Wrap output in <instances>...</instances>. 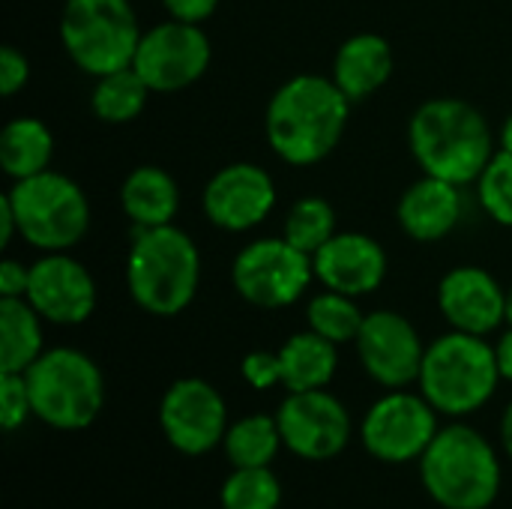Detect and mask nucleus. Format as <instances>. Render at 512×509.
I'll list each match as a JSON object with an SVG mask.
<instances>
[{"label": "nucleus", "instance_id": "473e14b6", "mask_svg": "<svg viewBox=\"0 0 512 509\" xmlns=\"http://www.w3.org/2000/svg\"><path fill=\"white\" fill-rule=\"evenodd\" d=\"M27 78H30V63H27V57H24L18 48L6 45V48L0 51V93H3V96H15V93L27 84Z\"/></svg>", "mask_w": 512, "mask_h": 509}, {"label": "nucleus", "instance_id": "58836bf2", "mask_svg": "<svg viewBox=\"0 0 512 509\" xmlns=\"http://www.w3.org/2000/svg\"><path fill=\"white\" fill-rule=\"evenodd\" d=\"M501 150H510L512 153V111L510 117L504 120V126H501Z\"/></svg>", "mask_w": 512, "mask_h": 509}, {"label": "nucleus", "instance_id": "b1692460", "mask_svg": "<svg viewBox=\"0 0 512 509\" xmlns=\"http://www.w3.org/2000/svg\"><path fill=\"white\" fill-rule=\"evenodd\" d=\"M51 153L54 138L48 126L36 117H15L0 132V165L12 180H27L48 171Z\"/></svg>", "mask_w": 512, "mask_h": 509}, {"label": "nucleus", "instance_id": "423d86ee", "mask_svg": "<svg viewBox=\"0 0 512 509\" xmlns=\"http://www.w3.org/2000/svg\"><path fill=\"white\" fill-rule=\"evenodd\" d=\"M33 417L57 432H81L96 423L105 405V381L99 366L75 348L45 351L27 372Z\"/></svg>", "mask_w": 512, "mask_h": 509}, {"label": "nucleus", "instance_id": "0eeeda50", "mask_svg": "<svg viewBox=\"0 0 512 509\" xmlns=\"http://www.w3.org/2000/svg\"><path fill=\"white\" fill-rule=\"evenodd\" d=\"M141 33L129 0H66L60 12V42L69 60L96 78L132 66Z\"/></svg>", "mask_w": 512, "mask_h": 509}, {"label": "nucleus", "instance_id": "ddd939ff", "mask_svg": "<svg viewBox=\"0 0 512 509\" xmlns=\"http://www.w3.org/2000/svg\"><path fill=\"white\" fill-rule=\"evenodd\" d=\"M276 420L285 447L306 462H327L351 441V414L327 390L288 393Z\"/></svg>", "mask_w": 512, "mask_h": 509}, {"label": "nucleus", "instance_id": "1a4fd4ad", "mask_svg": "<svg viewBox=\"0 0 512 509\" xmlns=\"http://www.w3.org/2000/svg\"><path fill=\"white\" fill-rule=\"evenodd\" d=\"M315 273L312 255L285 237H264L240 249L231 267L237 294L258 309H282L303 297Z\"/></svg>", "mask_w": 512, "mask_h": 509}, {"label": "nucleus", "instance_id": "412c9836", "mask_svg": "<svg viewBox=\"0 0 512 509\" xmlns=\"http://www.w3.org/2000/svg\"><path fill=\"white\" fill-rule=\"evenodd\" d=\"M120 207L132 219L135 228H159L171 225L180 207V189L174 177L156 165H141L129 171L120 186Z\"/></svg>", "mask_w": 512, "mask_h": 509}, {"label": "nucleus", "instance_id": "4468645a", "mask_svg": "<svg viewBox=\"0 0 512 509\" xmlns=\"http://www.w3.org/2000/svg\"><path fill=\"white\" fill-rule=\"evenodd\" d=\"M357 354L375 384L387 390H405L408 384L420 381L426 348L408 318L381 309L366 315L357 336Z\"/></svg>", "mask_w": 512, "mask_h": 509}, {"label": "nucleus", "instance_id": "f704fd0d", "mask_svg": "<svg viewBox=\"0 0 512 509\" xmlns=\"http://www.w3.org/2000/svg\"><path fill=\"white\" fill-rule=\"evenodd\" d=\"M216 3L219 0H162L171 18L189 21V24H201L204 18H210L216 12Z\"/></svg>", "mask_w": 512, "mask_h": 509}, {"label": "nucleus", "instance_id": "7ed1b4c3", "mask_svg": "<svg viewBox=\"0 0 512 509\" xmlns=\"http://www.w3.org/2000/svg\"><path fill=\"white\" fill-rule=\"evenodd\" d=\"M426 495L444 509H489L501 495V459L495 447L471 426L438 429L420 456Z\"/></svg>", "mask_w": 512, "mask_h": 509}, {"label": "nucleus", "instance_id": "f8f14e48", "mask_svg": "<svg viewBox=\"0 0 512 509\" xmlns=\"http://www.w3.org/2000/svg\"><path fill=\"white\" fill-rule=\"evenodd\" d=\"M159 426L177 453L207 456L225 441L228 408L222 393L204 378H180L159 402Z\"/></svg>", "mask_w": 512, "mask_h": 509}, {"label": "nucleus", "instance_id": "bb28decb", "mask_svg": "<svg viewBox=\"0 0 512 509\" xmlns=\"http://www.w3.org/2000/svg\"><path fill=\"white\" fill-rule=\"evenodd\" d=\"M306 321L309 330H315L318 336L330 339L333 345H345V342H357L366 315L360 312L357 297L327 288L324 294L312 297L306 309Z\"/></svg>", "mask_w": 512, "mask_h": 509}, {"label": "nucleus", "instance_id": "dca6fc26", "mask_svg": "<svg viewBox=\"0 0 512 509\" xmlns=\"http://www.w3.org/2000/svg\"><path fill=\"white\" fill-rule=\"evenodd\" d=\"M24 300L48 324H84L96 309V282L84 264L66 252H48L30 267Z\"/></svg>", "mask_w": 512, "mask_h": 509}, {"label": "nucleus", "instance_id": "e433bc0d", "mask_svg": "<svg viewBox=\"0 0 512 509\" xmlns=\"http://www.w3.org/2000/svg\"><path fill=\"white\" fill-rule=\"evenodd\" d=\"M495 357H498V369H501V378L512 381V327L498 339L495 345Z\"/></svg>", "mask_w": 512, "mask_h": 509}, {"label": "nucleus", "instance_id": "393cba45", "mask_svg": "<svg viewBox=\"0 0 512 509\" xmlns=\"http://www.w3.org/2000/svg\"><path fill=\"white\" fill-rule=\"evenodd\" d=\"M225 456L234 468H270L279 447H285L279 420L267 414H249L228 426L225 432Z\"/></svg>", "mask_w": 512, "mask_h": 509}, {"label": "nucleus", "instance_id": "c9c22d12", "mask_svg": "<svg viewBox=\"0 0 512 509\" xmlns=\"http://www.w3.org/2000/svg\"><path fill=\"white\" fill-rule=\"evenodd\" d=\"M18 234V219H15V210L9 204V195L0 198V246H9V240Z\"/></svg>", "mask_w": 512, "mask_h": 509}, {"label": "nucleus", "instance_id": "6ab92c4d", "mask_svg": "<svg viewBox=\"0 0 512 509\" xmlns=\"http://www.w3.org/2000/svg\"><path fill=\"white\" fill-rule=\"evenodd\" d=\"M396 219L402 231L420 243H435L447 237L462 219V195L459 186L441 177L426 174L414 186H408L399 198Z\"/></svg>", "mask_w": 512, "mask_h": 509}, {"label": "nucleus", "instance_id": "4c0bfd02", "mask_svg": "<svg viewBox=\"0 0 512 509\" xmlns=\"http://www.w3.org/2000/svg\"><path fill=\"white\" fill-rule=\"evenodd\" d=\"M501 444H504V453L512 459V402L504 411V420H501Z\"/></svg>", "mask_w": 512, "mask_h": 509}, {"label": "nucleus", "instance_id": "6e6552de", "mask_svg": "<svg viewBox=\"0 0 512 509\" xmlns=\"http://www.w3.org/2000/svg\"><path fill=\"white\" fill-rule=\"evenodd\" d=\"M6 195L18 219V234L42 252H66L87 234V195L66 174L42 171L15 180Z\"/></svg>", "mask_w": 512, "mask_h": 509}, {"label": "nucleus", "instance_id": "2eb2a0df", "mask_svg": "<svg viewBox=\"0 0 512 509\" xmlns=\"http://www.w3.org/2000/svg\"><path fill=\"white\" fill-rule=\"evenodd\" d=\"M276 204L273 177L252 165L234 162L210 177L201 195L204 216L222 231H249L261 225Z\"/></svg>", "mask_w": 512, "mask_h": 509}, {"label": "nucleus", "instance_id": "ea45409f", "mask_svg": "<svg viewBox=\"0 0 512 509\" xmlns=\"http://www.w3.org/2000/svg\"><path fill=\"white\" fill-rule=\"evenodd\" d=\"M507 324L512 327V288L507 291Z\"/></svg>", "mask_w": 512, "mask_h": 509}, {"label": "nucleus", "instance_id": "aec40b11", "mask_svg": "<svg viewBox=\"0 0 512 509\" xmlns=\"http://www.w3.org/2000/svg\"><path fill=\"white\" fill-rule=\"evenodd\" d=\"M393 75V51L390 42L378 33H357L345 39L333 57V81L351 99H369L381 90Z\"/></svg>", "mask_w": 512, "mask_h": 509}, {"label": "nucleus", "instance_id": "5701e85b", "mask_svg": "<svg viewBox=\"0 0 512 509\" xmlns=\"http://www.w3.org/2000/svg\"><path fill=\"white\" fill-rule=\"evenodd\" d=\"M42 354V315L24 297H0V372L24 375Z\"/></svg>", "mask_w": 512, "mask_h": 509}, {"label": "nucleus", "instance_id": "39448f33", "mask_svg": "<svg viewBox=\"0 0 512 509\" xmlns=\"http://www.w3.org/2000/svg\"><path fill=\"white\" fill-rule=\"evenodd\" d=\"M498 381L495 348L483 336L453 330L426 348L417 384L438 414L468 417L495 396Z\"/></svg>", "mask_w": 512, "mask_h": 509}, {"label": "nucleus", "instance_id": "f03ea898", "mask_svg": "<svg viewBox=\"0 0 512 509\" xmlns=\"http://www.w3.org/2000/svg\"><path fill=\"white\" fill-rule=\"evenodd\" d=\"M408 144L417 165L456 186L480 180L492 150V129L486 117L462 99H429L408 123Z\"/></svg>", "mask_w": 512, "mask_h": 509}, {"label": "nucleus", "instance_id": "f257e3e1", "mask_svg": "<svg viewBox=\"0 0 512 509\" xmlns=\"http://www.w3.org/2000/svg\"><path fill=\"white\" fill-rule=\"evenodd\" d=\"M351 114V99L324 75H294L285 81L264 114L273 153L288 165H315L333 153Z\"/></svg>", "mask_w": 512, "mask_h": 509}, {"label": "nucleus", "instance_id": "72a5a7b5", "mask_svg": "<svg viewBox=\"0 0 512 509\" xmlns=\"http://www.w3.org/2000/svg\"><path fill=\"white\" fill-rule=\"evenodd\" d=\"M30 285V267L15 258L0 261V297H24Z\"/></svg>", "mask_w": 512, "mask_h": 509}, {"label": "nucleus", "instance_id": "9d476101", "mask_svg": "<svg viewBox=\"0 0 512 509\" xmlns=\"http://www.w3.org/2000/svg\"><path fill=\"white\" fill-rule=\"evenodd\" d=\"M438 429V411L423 393L414 396L405 390H393L366 411L360 438L375 459L402 465L420 459L435 441Z\"/></svg>", "mask_w": 512, "mask_h": 509}, {"label": "nucleus", "instance_id": "9b49d317", "mask_svg": "<svg viewBox=\"0 0 512 509\" xmlns=\"http://www.w3.org/2000/svg\"><path fill=\"white\" fill-rule=\"evenodd\" d=\"M210 66V39L198 24L162 21L141 33L132 69L156 93H174L195 84Z\"/></svg>", "mask_w": 512, "mask_h": 509}, {"label": "nucleus", "instance_id": "c85d7f7f", "mask_svg": "<svg viewBox=\"0 0 512 509\" xmlns=\"http://www.w3.org/2000/svg\"><path fill=\"white\" fill-rule=\"evenodd\" d=\"M222 509H279L282 486L270 468H234L219 492Z\"/></svg>", "mask_w": 512, "mask_h": 509}, {"label": "nucleus", "instance_id": "20e7f679", "mask_svg": "<svg viewBox=\"0 0 512 509\" xmlns=\"http://www.w3.org/2000/svg\"><path fill=\"white\" fill-rule=\"evenodd\" d=\"M198 279L201 255L186 231L174 225L138 228L126 258V285L144 312L180 315L195 300Z\"/></svg>", "mask_w": 512, "mask_h": 509}, {"label": "nucleus", "instance_id": "f3484780", "mask_svg": "<svg viewBox=\"0 0 512 509\" xmlns=\"http://www.w3.org/2000/svg\"><path fill=\"white\" fill-rule=\"evenodd\" d=\"M438 306L459 333L486 336L507 321V291L483 267H456L438 285Z\"/></svg>", "mask_w": 512, "mask_h": 509}, {"label": "nucleus", "instance_id": "a211bd4d", "mask_svg": "<svg viewBox=\"0 0 512 509\" xmlns=\"http://www.w3.org/2000/svg\"><path fill=\"white\" fill-rule=\"evenodd\" d=\"M315 276L324 282V288L363 297L378 291V285L387 276V255L378 240L357 231L333 234L315 255Z\"/></svg>", "mask_w": 512, "mask_h": 509}, {"label": "nucleus", "instance_id": "7c9ffc66", "mask_svg": "<svg viewBox=\"0 0 512 509\" xmlns=\"http://www.w3.org/2000/svg\"><path fill=\"white\" fill-rule=\"evenodd\" d=\"M33 417L27 381L18 372H0V426L6 432L21 429Z\"/></svg>", "mask_w": 512, "mask_h": 509}, {"label": "nucleus", "instance_id": "cd10ccee", "mask_svg": "<svg viewBox=\"0 0 512 509\" xmlns=\"http://www.w3.org/2000/svg\"><path fill=\"white\" fill-rule=\"evenodd\" d=\"M336 234V210L324 198H300L285 219V240L306 255H315Z\"/></svg>", "mask_w": 512, "mask_h": 509}, {"label": "nucleus", "instance_id": "2f4dec72", "mask_svg": "<svg viewBox=\"0 0 512 509\" xmlns=\"http://www.w3.org/2000/svg\"><path fill=\"white\" fill-rule=\"evenodd\" d=\"M240 372H243L246 384L255 387V390H270V387L282 384L279 354H273V351H252V354H246Z\"/></svg>", "mask_w": 512, "mask_h": 509}, {"label": "nucleus", "instance_id": "a878e982", "mask_svg": "<svg viewBox=\"0 0 512 509\" xmlns=\"http://www.w3.org/2000/svg\"><path fill=\"white\" fill-rule=\"evenodd\" d=\"M150 87L141 81V75L126 66L108 75L96 78V87L90 93V108L102 123H129L144 111Z\"/></svg>", "mask_w": 512, "mask_h": 509}, {"label": "nucleus", "instance_id": "c756f323", "mask_svg": "<svg viewBox=\"0 0 512 509\" xmlns=\"http://www.w3.org/2000/svg\"><path fill=\"white\" fill-rule=\"evenodd\" d=\"M480 204L504 228H512V153L501 150L480 174Z\"/></svg>", "mask_w": 512, "mask_h": 509}, {"label": "nucleus", "instance_id": "4be33fe9", "mask_svg": "<svg viewBox=\"0 0 512 509\" xmlns=\"http://www.w3.org/2000/svg\"><path fill=\"white\" fill-rule=\"evenodd\" d=\"M279 369H282V387L288 393H306V390H324L339 366L336 345L315 330L291 336L279 351Z\"/></svg>", "mask_w": 512, "mask_h": 509}]
</instances>
